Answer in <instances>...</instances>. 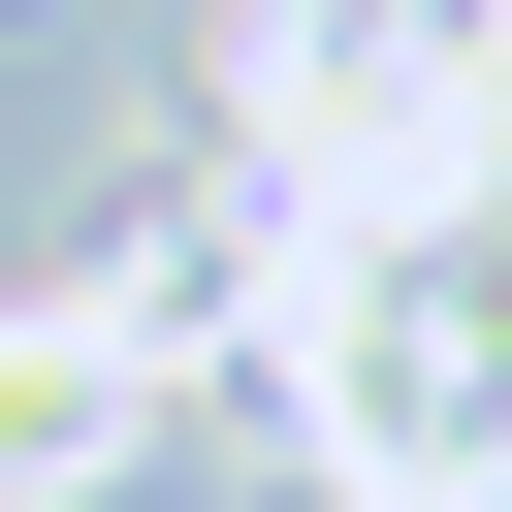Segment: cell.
<instances>
[{"label":"cell","mask_w":512,"mask_h":512,"mask_svg":"<svg viewBox=\"0 0 512 512\" xmlns=\"http://www.w3.org/2000/svg\"><path fill=\"white\" fill-rule=\"evenodd\" d=\"M128 384H160V288H64V320H0V512H64V480L128 448Z\"/></svg>","instance_id":"6da1fadb"}]
</instances>
